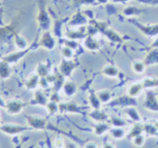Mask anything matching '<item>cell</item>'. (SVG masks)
I'll return each instance as SVG.
<instances>
[{
  "label": "cell",
  "instance_id": "1",
  "mask_svg": "<svg viewBox=\"0 0 158 148\" xmlns=\"http://www.w3.org/2000/svg\"><path fill=\"white\" fill-rule=\"evenodd\" d=\"M36 20H37L40 29H43L45 31L48 30V28L50 27V17L43 3L39 4V10H38Z\"/></svg>",
  "mask_w": 158,
  "mask_h": 148
},
{
  "label": "cell",
  "instance_id": "2",
  "mask_svg": "<svg viewBox=\"0 0 158 148\" xmlns=\"http://www.w3.org/2000/svg\"><path fill=\"white\" fill-rule=\"evenodd\" d=\"M77 65H78L77 62H75L73 60L62 59V61H60L59 65V72L65 78H69L72 76L73 72L77 67Z\"/></svg>",
  "mask_w": 158,
  "mask_h": 148
},
{
  "label": "cell",
  "instance_id": "3",
  "mask_svg": "<svg viewBox=\"0 0 158 148\" xmlns=\"http://www.w3.org/2000/svg\"><path fill=\"white\" fill-rule=\"evenodd\" d=\"M38 45L48 50H52L56 47V40L49 31H45L39 40Z\"/></svg>",
  "mask_w": 158,
  "mask_h": 148
},
{
  "label": "cell",
  "instance_id": "4",
  "mask_svg": "<svg viewBox=\"0 0 158 148\" xmlns=\"http://www.w3.org/2000/svg\"><path fill=\"white\" fill-rule=\"evenodd\" d=\"M143 105L148 110L158 111V101L156 98V94L152 91H148L146 92V98Z\"/></svg>",
  "mask_w": 158,
  "mask_h": 148
},
{
  "label": "cell",
  "instance_id": "5",
  "mask_svg": "<svg viewBox=\"0 0 158 148\" xmlns=\"http://www.w3.org/2000/svg\"><path fill=\"white\" fill-rule=\"evenodd\" d=\"M134 24L141 31L142 34L149 37H153V36H158V25H141L140 23H138L134 22Z\"/></svg>",
  "mask_w": 158,
  "mask_h": 148
},
{
  "label": "cell",
  "instance_id": "6",
  "mask_svg": "<svg viewBox=\"0 0 158 148\" xmlns=\"http://www.w3.org/2000/svg\"><path fill=\"white\" fill-rule=\"evenodd\" d=\"M142 61L146 66L158 64V49H150Z\"/></svg>",
  "mask_w": 158,
  "mask_h": 148
},
{
  "label": "cell",
  "instance_id": "7",
  "mask_svg": "<svg viewBox=\"0 0 158 148\" xmlns=\"http://www.w3.org/2000/svg\"><path fill=\"white\" fill-rule=\"evenodd\" d=\"M101 73L105 77L114 78H118V76L120 75V71L118 70V68L116 66H114V64H111V63H108L105 66H103Z\"/></svg>",
  "mask_w": 158,
  "mask_h": 148
},
{
  "label": "cell",
  "instance_id": "8",
  "mask_svg": "<svg viewBox=\"0 0 158 148\" xmlns=\"http://www.w3.org/2000/svg\"><path fill=\"white\" fill-rule=\"evenodd\" d=\"M143 90H144V88H143V85H142L141 82L132 83L127 88V95L130 96V97H132V98L138 97L142 92Z\"/></svg>",
  "mask_w": 158,
  "mask_h": 148
},
{
  "label": "cell",
  "instance_id": "9",
  "mask_svg": "<svg viewBox=\"0 0 158 148\" xmlns=\"http://www.w3.org/2000/svg\"><path fill=\"white\" fill-rule=\"evenodd\" d=\"M84 48L89 51H97L100 49V44L93 36H89L84 40Z\"/></svg>",
  "mask_w": 158,
  "mask_h": 148
},
{
  "label": "cell",
  "instance_id": "10",
  "mask_svg": "<svg viewBox=\"0 0 158 148\" xmlns=\"http://www.w3.org/2000/svg\"><path fill=\"white\" fill-rule=\"evenodd\" d=\"M59 109L60 111H61L62 113L65 112H70V113H79V107L73 104V103H66V104H60L59 105Z\"/></svg>",
  "mask_w": 158,
  "mask_h": 148
},
{
  "label": "cell",
  "instance_id": "11",
  "mask_svg": "<svg viewBox=\"0 0 158 148\" xmlns=\"http://www.w3.org/2000/svg\"><path fill=\"white\" fill-rule=\"evenodd\" d=\"M62 90H63L64 93L67 96H73V95H74L76 93L77 88H76V85L73 82L65 81L63 86H62Z\"/></svg>",
  "mask_w": 158,
  "mask_h": 148
},
{
  "label": "cell",
  "instance_id": "12",
  "mask_svg": "<svg viewBox=\"0 0 158 148\" xmlns=\"http://www.w3.org/2000/svg\"><path fill=\"white\" fill-rule=\"evenodd\" d=\"M146 65L143 62V61H134L132 62V70L138 74V75H141L146 70Z\"/></svg>",
  "mask_w": 158,
  "mask_h": 148
},
{
  "label": "cell",
  "instance_id": "13",
  "mask_svg": "<svg viewBox=\"0 0 158 148\" xmlns=\"http://www.w3.org/2000/svg\"><path fill=\"white\" fill-rule=\"evenodd\" d=\"M97 95L102 104H108L112 100V93L108 90L100 91L99 92H97Z\"/></svg>",
  "mask_w": 158,
  "mask_h": 148
},
{
  "label": "cell",
  "instance_id": "14",
  "mask_svg": "<svg viewBox=\"0 0 158 148\" xmlns=\"http://www.w3.org/2000/svg\"><path fill=\"white\" fill-rule=\"evenodd\" d=\"M108 130H110V126L103 123V122H100L98 123L95 127H94V132L96 135L98 136H102L103 135L105 132H107Z\"/></svg>",
  "mask_w": 158,
  "mask_h": 148
},
{
  "label": "cell",
  "instance_id": "15",
  "mask_svg": "<svg viewBox=\"0 0 158 148\" xmlns=\"http://www.w3.org/2000/svg\"><path fill=\"white\" fill-rule=\"evenodd\" d=\"M126 113H127V116L131 120H133V121H135V122H139L140 119H141V117H140L139 112H138L135 108H133V107H128V108H127V109H126Z\"/></svg>",
  "mask_w": 158,
  "mask_h": 148
},
{
  "label": "cell",
  "instance_id": "16",
  "mask_svg": "<svg viewBox=\"0 0 158 148\" xmlns=\"http://www.w3.org/2000/svg\"><path fill=\"white\" fill-rule=\"evenodd\" d=\"M37 75L41 78H46L49 73V65L48 63H39L36 68Z\"/></svg>",
  "mask_w": 158,
  "mask_h": 148
},
{
  "label": "cell",
  "instance_id": "17",
  "mask_svg": "<svg viewBox=\"0 0 158 148\" xmlns=\"http://www.w3.org/2000/svg\"><path fill=\"white\" fill-rule=\"evenodd\" d=\"M14 42H15V45L21 49H25L26 47L28 46V43H27L26 39L24 37H23L21 35L17 34V33L14 36Z\"/></svg>",
  "mask_w": 158,
  "mask_h": 148
},
{
  "label": "cell",
  "instance_id": "18",
  "mask_svg": "<svg viewBox=\"0 0 158 148\" xmlns=\"http://www.w3.org/2000/svg\"><path fill=\"white\" fill-rule=\"evenodd\" d=\"M104 35L107 36V38L113 42H115V43H121L122 40H121V37L120 36H118V34H116L114 31L113 30H104Z\"/></svg>",
  "mask_w": 158,
  "mask_h": 148
},
{
  "label": "cell",
  "instance_id": "19",
  "mask_svg": "<svg viewBox=\"0 0 158 148\" xmlns=\"http://www.w3.org/2000/svg\"><path fill=\"white\" fill-rule=\"evenodd\" d=\"M110 133H111L112 137L116 140L123 139L126 136V131L123 128H114L110 130Z\"/></svg>",
  "mask_w": 158,
  "mask_h": 148
},
{
  "label": "cell",
  "instance_id": "20",
  "mask_svg": "<svg viewBox=\"0 0 158 148\" xmlns=\"http://www.w3.org/2000/svg\"><path fill=\"white\" fill-rule=\"evenodd\" d=\"M93 119L95 120H98V122H103L106 120L107 116L104 113L101 112L100 109H94V111L89 115Z\"/></svg>",
  "mask_w": 158,
  "mask_h": 148
},
{
  "label": "cell",
  "instance_id": "21",
  "mask_svg": "<svg viewBox=\"0 0 158 148\" xmlns=\"http://www.w3.org/2000/svg\"><path fill=\"white\" fill-rule=\"evenodd\" d=\"M141 83L144 89H151V88L158 87V79L156 78H145L143 81H141Z\"/></svg>",
  "mask_w": 158,
  "mask_h": 148
},
{
  "label": "cell",
  "instance_id": "22",
  "mask_svg": "<svg viewBox=\"0 0 158 148\" xmlns=\"http://www.w3.org/2000/svg\"><path fill=\"white\" fill-rule=\"evenodd\" d=\"M89 103H90L91 106L94 109H100V106H101L102 103H101L97 93H94V92L90 93V95H89Z\"/></svg>",
  "mask_w": 158,
  "mask_h": 148
},
{
  "label": "cell",
  "instance_id": "23",
  "mask_svg": "<svg viewBox=\"0 0 158 148\" xmlns=\"http://www.w3.org/2000/svg\"><path fill=\"white\" fill-rule=\"evenodd\" d=\"M142 131H143V126H140V125L137 124V125H135V126L132 127V129H131L128 136H129V138H132L133 139L134 137L142 134Z\"/></svg>",
  "mask_w": 158,
  "mask_h": 148
},
{
  "label": "cell",
  "instance_id": "24",
  "mask_svg": "<svg viewBox=\"0 0 158 148\" xmlns=\"http://www.w3.org/2000/svg\"><path fill=\"white\" fill-rule=\"evenodd\" d=\"M61 54H62V57L63 59L65 60H73V57H74V54H73V49L64 46L62 49H61Z\"/></svg>",
  "mask_w": 158,
  "mask_h": 148
},
{
  "label": "cell",
  "instance_id": "25",
  "mask_svg": "<svg viewBox=\"0 0 158 148\" xmlns=\"http://www.w3.org/2000/svg\"><path fill=\"white\" fill-rule=\"evenodd\" d=\"M143 131H145L147 134H150L152 136H154L157 134V129L154 125H149L146 124L143 126Z\"/></svg>",
  "mask_w": 158,
  "mask_h": 148
},
{
  "label": "cell",
  "instance_id": "26",
  "mask_svg": "<svg viewBox=\"0 0 158 148\" xmlns=\"http://www.w3.org/2000/svg\"><path fill=\"white\" fill-rule=\"evenodd\" d=\"M123 13L126 16H135V15L139 14V9H137L135 7H128L123 11Z\"/></svg>",
  "mask_w": 158,
  "mask_h": 148
},
{
  "label": "cell",
  "instance_id": "27",
  "mask_svg": "<svg viewBox=\"0 0 158 148\" xmlns=\"http://www.w3.org/2000/svg\"><path fill=\"white\" fill-rule=\"evenodd\" d=\"M111 124L114 127V128H123L126 126V123L123 119L119 118V117H112L111 118Z\"/></svg>",
  "mask_w": 158,
  "mask_h": 148
},
{
  "label": "cell",
  "instance_id": "28",
  "mask_svg": "<svg viewBox=\"0 0 158 148\" xmlns=\"http://www.w3.org/2000/svg\"><path fill=\"white\" fill-rule=\"evenodd\" d=\"M76 21L75 20H72L71 21V25H77V24H83V23H85L87 21H86V18L84 17V16H81V15H79V14H77L76 15Z\"/></svg>",
  "mask_w": 158,
  "mask_h": 148
},
{
  "label": "cell",
  "instance_id": "29",
  "mask_svg": "<svg viewBox=\"0 0 158 148\" xmlns=\"http://www.w3.org/2000/svg\"><path fill=\"white\" fill-rule=\"evenodd\" d=\"M144 140H145L144 136H143L142 134H140V135L136 136V137L133 138V142H134V144L137 145V146H141V145L143 144V142H144Z\"/></svg>",
  "mask_w": 158,
  "mask_h": 148
},
{
  "label": "cell",
  "instance_id": "30",
  "mask_svg": "<svg viewBox=\"0 0 158 148\" xmlns=\"http://www.w3.org/2000/svg\"><path fill=\"white\" fill-rule=\"evenodd\" d=\"M64 46H66V47H68V48H70V49H77V43L74 41V40H72V39H70V40H68V41H65V45Z\"/></svg>",
  "mask_w": 158,
  "mask_h": 148
},
{
  "label": "cell",
  "instance_id": "31",
  "mask_svg": "<svg viewBox=\"0 0 158 148\" xmlns=\"http://www.w3.org/2000/svg\"><path fill=\"white\" fill-rule=\"evenodd\" d=\"M85 148H98L97 144L93 142H89L85 145Z\"/></svg>",
  "mask_w": 158,
  "mask_h": 148
},
{
  "label": "cell",
  "instance_id": "32",
  "mask_svg": "<svg viewBox=\"0 0 158 148\" xmlns=\"http://www.w3.org/2000/svg\"><path fill=\"white\" fill-rule=\"evenodd\" d=\"M150 49H158V36L152 43V45L150 46Z\"/></svg>",
  "mask_w": 158,
  "mask_h": 148
},
{
  "label": "cell",
  "instance_id": "33",
  "mask_svg": "<svg viewBox=\"0 0 158 148\" xmlns=\"http://www.w3.org/2000/svg\"><path fill=\"white\" fill-rule=\"evenodd\" d=\"M3 9L0 8V26H3Z\"/></svg>",
  "mask_w": 158,
  "mask_h": 148
},
{
  "label": "cell",
  "instance_id": "34",
  "mask_svg": "<svg viewBox=\"0 0 158 148\" xmlns=\"http://www.w3.org/2000/svg\"><path fill=\"white\" fill-rule=\"evenodd\" d=\"M102 148H115L112 143H109V142H106V143H104L103 144V146H102Z\"/></svg>",
  "mask_w": 158,
  "mask_h": 148
},
{
  "label": "cell",
  "instance_id": "35",
  "mask_svg": "<svg viewBox=\"0 0 158 148\" xmlns=\"http://www.w3.org/2000/svg\"><path fill=\"white\" fill-rule=\"evenodd\" d=\"M66 148H76V146L74 144H73V143H69V144L66 145Z\"/></svg>",
  "mask_w": 158,
  "mask_h": 148
},
{
  "label": "cell",
  "instance_id": "36",
  "mask_svg": "<svg viewBox=\"0 0 158 148\" xmlns=\"http://www.w3.org/2000/svg\"><path fill=\"white\" fill-rule=\"evenodd\" d=\"M154 126L156 127V129H157V130H158V122H156V123H154Z\"/></svg>",
  "mask_w": 158,
  "mask_h": 148
},
{
  "label": "cell",
  "instance_id": "37",
  "mask_svg": "<svg viewBox=\"0 0 158 148\" xmlns=\"http://www.w3.org/2000/svg\"><path fill=\"white\" fill-rule=\"evenodd\" d=\"M0 7H1V3H0Z\"/></svg>",
  "mask_w": 158,
  "mask_h": 148
}]
</instances>
